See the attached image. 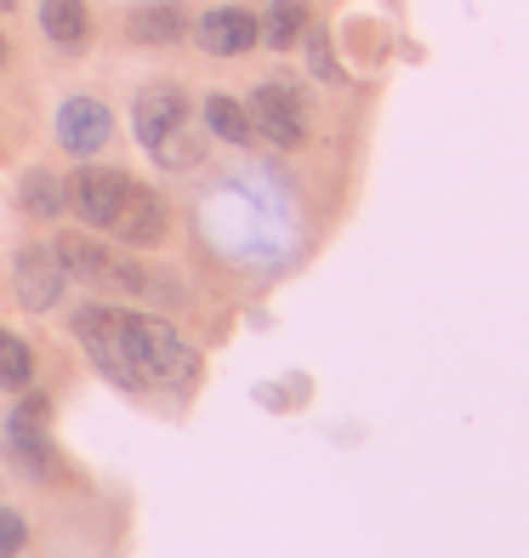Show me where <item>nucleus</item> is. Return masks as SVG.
Listing matches in <instances>:
<instances>
[{
	"label": "nucleus",
	"mask_w": 529,
	"mask_h": 558,
	"mask_svg": "<svg viewBox=\"0 0 529 558\" xmlns=\"http://www.w3.org/2000/svg\"><path fill=\"white\" fill-rule=\"evenodd\" d=\"M69 325H74V337L86 342L91 365L120 388L188 393L199 383V353L176 337L165 319L125 314V308H109V302H86V308H74Z\"/></svg>",
	"instance_id": "nucleus-1"
},
{
	"label": "nucleus",
	"mask_w": 529,
	"mask_h": 558,
	"mask_svg": "<svg viewBox=\"0 0 529 558\" xmlns=\"http://www.w3.org/2000/svg\"><path fill=\"white\" fill-rule=\"evenodd\" d=\"M52 257L63 263L69 279H86V286H109V291H120V296H132V291L148 286V274H143L137 263L114 257L109 245H97V240H86V234H63V240L52 245Z\"/></svg>",
	"instance_id": "nucleus-2"
},
{
	"label": "nucleus",
	"mask_w": 529,
	"mask_h": 558,
	"mask_svg": "<svg viewBox=\"0 0 529 558\" xmlns=\"http://www.w3.org/2000/svg\"><path fill=\"white\" fill-rule=\"evenodd\" d=\"M250 125L280 143V148H296L302 137H308V104H302V92L285 86V81H268L250 92Z\"/></svg>",
	"instance_id": "nucleus-3"
},
{
	"label": "nucleus",
	"mask_w": 529,
	"mask_h": 558,
	"mask_svg": "<svg viewBox=\"0 0 529 558\" xmlns=\"http://www.w3.org/2000/svg\"><path fill=\"white\" fill-rule=\"evenodd\" d=\"M7 450H12V462L29 473V478H52V473H58L52 439H46V393H29V399L12 411V422H7Z\"/></svg>",
	"instance_id": "nucleus-4"
},
{
	"label": "nucleus",
	"mask_w": 529,
	"mask_h": 558,
	"mask_svg": "<svg viewBox=\"0 0 529 558\" xmlns=\"http://www.w3.org/2000/svg\"><path fill=\"white\" fill-rule=\"evenodd\" d=\"M63 279H69L63 263H58L46 245H23V251H17L12 286H17V302H23L29 314H46V308H52V302L63 296Z\"/></svg>",
	"instance_id": "nucleus-5"
},
{
	"label": "nucleus",
	"mask_w": 529,
	"mask_h": 558,
	"mask_svg": "<svg viewBox=\"0 0 529 558\" xmlns=\"http://www.w3.org/2000/svg\"><path fill=\"white\" fill-rule=\"evenodd\" d=\"M165 228H171L165 199H160L155 189L132 183V189H125V199H120V211H114V222H109V234L125 240V245H160Z\"/></svg>",
	"instance_id": "nucleus-6"
},
{
	"label": "nucleus",
	"mask_w": 529,
	"mask_h": 558,
	"mask_svg": "<svg viewBox=\"0 0 529 558\" xmlns=\"http://www.w3.org/2000/svg\"><path fill=\"white\" fill-rule=\"evenodd\" d=\"M109 132H114V114H109V104H97V97H69L58 109V143L69 155H97V148L109 143Z\"/></svg>",
	"instance_id": "nucleus-7"
},
{
	"label": "nucleus",
	"mask_w": 529,
	"mask_h": 558,
	"mask_svg": "<svg viewBox=\"0 0 529 558\" xmlns=\"http://www.w3.org/2000/svg\"><path fill=\"white\" fill-rule=\"evenodd\" d=\"M125 189H132V177H125V171H103V166H91V171L74 177L69 199H74V211H81L91 228H109V222H114V211H120V199H125Z\"/></svg>",
	"instance_id": "nucleus-8"
},
{
	"label": "nucleus",
	"mask_w": 529,
	"mask_h": 558,
	"mask_svg": "<svg viewBox=\"0 0 529 558\" xmlns=\"http://www.w3.org/2000/svg\"><path fill=\"white\" fill-rule=\"evenodd\" d=\"M194 40L206 46L211 58H245L250 46H257V17H250L245 7H217V12L199 17Z\"/></svg>",
	"instance_id": "nucleus-9"
},
{
	"label": "nucleus",
	"mask_w": 529,
	"mask_h": 558,
	"mask_svg": "<svg viewBox=\"0 0 529 558\" xmlns=\"http://www.w3.org/2000/svg\"><path fill=\"white\" fill-rule=\"evenodd\" d=\"M176 125H188V97L176 86H148L137 97V143L155 155V148L176 132Z\"/></svg>",
	"instance_id": "nucleus-10"
},
{
	"label": "nucleus",
	"mask_w": 529,
	"mask_h": 558,
	"mask_svg": "<svg viewBox=\"0 0 529 558\" xmlns=\"http://www.w3.org/2000/svg\"><path fill=\"white\" fill-rule=\"evenodd\" d=\"M125 29H132L137 46H171V40H183L188 17H183V7H171V0H155V7H137Z\"/></svg>",
	"instance_id": "nucleus-11"
},
{
	"label": "nucleus",
	"mask_w": 529,
	"mask_h": 558,
	"mask_svg": "<svg viewBox=\"0 0 529 558\" xmlns=\"http://www.w3.org/2000/svg\"><path fill=\"white\" fill-rule=\"evenodd\" d=\"M40 29H46V40H52V46H63V52H81L91 23H86L81 0H46V7H40Z\"/></svg>",
	"instance_id": "nucleus-12"
},
{
	"label": "nucleus",
	"mask_w": 529,
	"mask_h": 558,
	"mask_svg": "<svg viewBox=\"0 0 529 558\" xmlns=\"http://www.w3.org/2000/svg\"><path fill=\"white\" fill-rule=\"evenodd\" d=\"M302 35H308V0H273L268 17L257 23V40H268L273 52H291Z\"/></svg>",
	"instance_id": "nucleus-13"
},
{
	"label": "nucleus",
	"mask_w": 529,
	"mask_h": 558,
	"mask_svg": "<svg viewBox=\"0 0 529 558\" xmlns=\"http://www.w3.org/2000/svg\"><path fill=\"white\" fill-rule=\"evenodd\" d=\"M17 199H23V211L29 217H63V206H69V189H63V177H52V171H29L23 177V189H17Z\"/></svg>",
	"instance_id": "nucleus-14"
},
{
	"label": "nucleus",
	"mask_w": 529,
	"mask_h": 558,
	"mask_svg": "<svg viewBox=\"0 0 529 558\" xmlns=\"http://www.w3.org/2000/svg\"><path fill=\"white\" fill-rule=\"evenodd\" d=\"M206 125H211V137H222V143H250L257 137L250 109L234 104V97H206Z\"/></svg>",
	"instance_id": "nucleus-15"
},
{
	"label": "nucleus",
	"mask_w": 529,
	"mask_h": 558,
	"mask_svg": "<svg viewBox=\"0 0 529 558\" xmlns=\"http://www.w3.org/2000/svg\"><path fill=\"white\" fill-rule=\"evenodd\" d=\"M29 376H35V360H29V348H23L12 331H0V388H29Z\"/></svg>",
	"instance_id": "nucleus-16"
},
{
	"label": "nucleus",
	"mask_w": 529,
	"mask_h": 558,
	"mask_svg": "<svg viewBox=\"0 0 529 558\" xmlns=\"http://www.w3.org/2000/svg\"><path fill=\"white\" fill-rule=\"evenodd\" d=\"M23 547H29V524L0 507V558H12V553H23Z\"/></svg>",
	"instance_id": "nucleus-17"
},
{
	"label": "nucleus",
	"mask_w": 529,
	"mask_h": 558,
	"mask_svg": "<svg viewBox=\"0 0 529 558\" xmlns=\"http://www.w3.org/2000/svg\"><path fill=\"white\" fill-rule=\"evenodd\" d=\"M308 58H313V69H319V74H324V81H336V63H331V46H324V40H319V35H313V40H308Z\"/></svg>",
	"instance_id": "nucleus-18"
},
{
	"label": "nucleus",
	"mask_w": 529,
	"mask_h": 558,
	"mask_svg": "<svg viewBox=\"0 0 529 558\" xmlns=\"http://www.w3.org/2000/svg\"><path fill=\"white\" fill-rule=\"evenodd\" d=\"M0 63H7V35H0Z\"/></svg>",
	"instance_id": "nucleus-19"
},
{
	"label": "nucleus",
	"mask_w": 529,
	"mask_h": 558,
	"mask_svg": "<svg viewBox=\"0 0 529 558\" xmlns=\"http://www.w3.org/2000/svg\"><path fill=\"white\" fill-rule=\"evenodd\" d=\"M7 7H17V0H0V12H7Z\"/></svg>",
	"instance_id": "nucleus-20"
}]
</instances>
